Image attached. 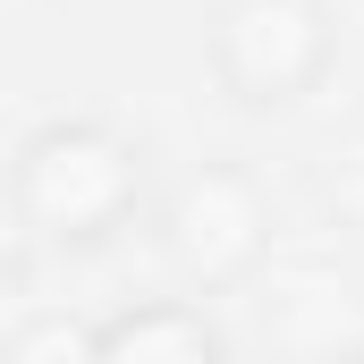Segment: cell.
<instances>
[{
	"label": "cell",
	"mask_w": 364,
	"mask_h": 364,
	"mask_svg": "<svg viewBox=\"0 0 364 364\" xmlns=\"http://www.w3.org/2000/svg\"><path fill=\"white\" fill-rule=\"evenodd\" d=\"M161 161L136 127L102 119V110H68L17 136L9 153V212L34 246L51 255H93L127 229H144L153 212Z\"/></svg>",
	"instance_id": "cell-1"
},
{
	"label": "cell",
	"mask_w": 364,
	"mask_h": 364,
	"mask_svg": "<svg viewBox=\"0 0 364 364\" xmlns=\"http://www.w3.org/2000/svg\"><path fill=\"white\" fill-rule=\"evenodd\" d=\"M144 237L161 255V272L178 279V296H237L246 279H263L279 246V203L246 161H186L161 170Z\"/></svg>",
	"instance_id": "cell-2"
},
{
	"label": "cell",
	"mask_w": 364,
	"mask_h": 364,
	"mask_svg": "<svg viewBox=\"0 0 364 364\" xmlns=\"http://www.w3.org/2000/svg\"><path fill=\"white\" fill-rule=\"evenodd\" d=\"M0 364H93V322L77 314H34L0 339Z\"/></svg>",
	"instance_id": "cell-5"
},
{
	"label": "cell",
	"mask_w": 364,
	"mask_h": 364,
	"mask_svg": "<svg viewBox=\"0 0 364 364\" xmlns=\"http://www.w3.org/2000/svg\"><path fill=\"white\" fill-rule=\"evenodd\" d=\"M93 364H237L203 296H136L93 322Z\"/></svg>",
	"instance_id": "cell-4"
},
{
	"label": "cell",
	"mask_w": 364,
	"mask_h": 364,
	"mask_svg": "<svg viewBox=\"0 0 364 364\" xmlns=\"http://www.w3.org/2000/svg\"><path fill=\"white\" fill-rule=\"evenodd\" d=\"M339 364H364V356H339Z\"/></svg>",
	"instance_id": "cell-6"
},
{
	"label": "cell",
	"mask_w": 364,
	"mask_h": 364,
	"mask_svg": "<svg viewBox=\"0 0 364 364\" xmlns=\"http://www.w3.org/2000/svg\"><path fill=\"white\" fill-rule=\"evenodd\" d=\"M203 68L255 119L296 110L339 68V9L331 0H212L203 9Z\"/></svg>",
	"instance_id": "cell-3"
}]
</instances>
